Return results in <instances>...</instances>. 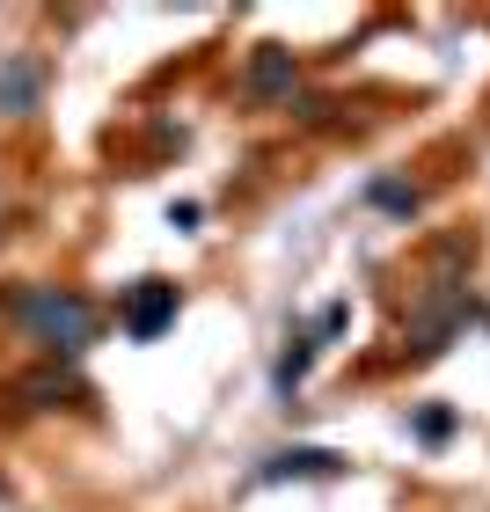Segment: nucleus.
<instances>
[{"instance_id": "nucleus-1", "label": "nucleus", "mask_w": 490, "mask_h": 512, "mask_svg": "<svg viewBox=\"0 0 490 512\" xmlns=\"http://www.w3.org/2000/svg\"><path fill=\"white\" fill-rule=\"evenodd\" d=\"M15 315L37 322L44 344H59V352H81V344H88V308H81L74 293H22Z\"/></svg>"}, {"instance_id": "nucleus-2", "label": "nucleus", "mask_w": 490, "mask_h": 512, "mask_svg": "<svg viewBox=\"0 0 490 512\" xmlns=\"http://www.w3.org/2000/svg\"><path fill=\"white\" fill-rule=\"evenodd\" d=\"M169 315H176V286H161V278H147V286L132 293V308H125V330H132V337H154V330H161Z\"/></svg>"}, {"instance_id": "nucleus-3", "label": "nucleus", "mask_w": 490, "mask_h": 512, "mask_svg": "<svg viewBox=\"0 0 490 512\" xmlns=\"http://www.w3.org/2000/svg\"><path fill=\"white\" fill-rule=\"evenodd\" d=\"M337 469V454H322V447H308V454H278L264 476H330Z\"/></svg>"}, {"instance_id": "nucleus-4", "label": "nucleus", "mask_w": 490, "mask_h": 512, "mask_svg": "<svg viewBox=\"0 0 490 512\" xmlns=\"http://www.w3.org/2000/svg\"><path fill=\"white\" fill-rule=\"evenodd\" d=\"M30 88H37V74H30V66H15V74H8V88H0V103H8V110H22V103H30Z\"/></svg>"}]
</instances>
